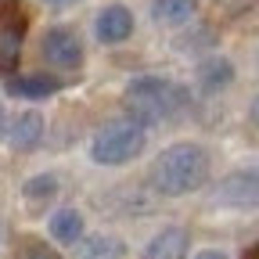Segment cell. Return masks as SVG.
Segmentation results:
<instances>
[{
  "label": "cell",
  "instance_id": "10",
  "mask_svg": "<svg viewBox=\"0 0 259 259\" xmlns=\"http://www.w3.org/2000/svg\"><path fill=\"white\" fill-rule=\"evenodd\" d=\"M194 79H198V87L205 90V94H216V90H223V87H231V79H234V65L227 61V58H205L202 65H198V72H194Z\"/></svg>",
  "mask_w": 259,
  "mask_h": 259
},
{
  "label": "cell",
  "instance_id": "7",
  "mask_svg": "<svg viewBox=\"0 0 259 259\" xmlns=\"http://www.w3.org/2000/svg\"><path fill=\"white\" fill-rule=\"evenodd\" d=\"M44 141V115L40 112H18L8 126V144L15 151H32Z\"/></svg>",
  "mask_w": 259,
  "mask_h": 259
},
{
  "label": "cell",
  "instance_id": "1",
  "mask_svg": "<svg viewBox=\"0 0 259 259\" xmlns=\"http://www.w3.org/2000/svg\"><path fill=\"white\" fill-rule=\"evenodd\" d=\"M209 180V155L198 144H173L166 148L155 166H151V184L158 194H169V198H180V194L198 191Z\"/></svg>",
  "mask_w": 259,
  "mask_h": 259
},
{
  "label": "cell",
  "instance_id": "8",
  "mask_svg": "<svg viewBox=\"0 0 259 259\" xmlns=\"http://www.w3.org/2000/svg\"><path fill=\"white\" fill-rule=\"evenodd\" d=\"M22 32H25V18L15 11L4 15V22H0V72H11L18 65V54H22Z\"/></svg>",
  "mask_w": 259,
  "mask_h": 259
},
{
  "label": "cell",
  "instance_id": "9",
  "mask_svg": "<svg viewBox=\"0 0 259 259\" xmlns=\"http://www.w3.org/2000/svg\"><path fill=\"white\" fill-rule=\"evenodd\" d=\"M187 231L184 227H162V231L148 241L144 259H184L187 255Z\"/></svg>",
  "mask_w": 259,
  "mask_h": 259
},
{
  "label": "cell",
  "instance_id": "3",
  "mask_svg": "<svg viewBox=\"0 0 259 259\" xmlns=\"http://www.w3.org/2000/svg\"><path fill=\"white\" fill-rule=\"evenodd\" d=\"M148 144V134H144V122L137 119H119V122H108L94 134L90 141V158L97 166H126L134 162Z\"/></svg>",
  "mask_w": 259,
  "mask_h": 259
},
{
  "label": "cell",
  "instance_id": "12",
  "mask_svg": "<svg viewBox=\"0 0 259 259\" xmlns=\"http://www.w3.org/2000/svg\"><path fill=\"white\" fill-rule=\"evenodd\" d=\"M51 234H54V241H61V245H76V241L83 238V216H79L76 209H58V212L51 216Z\"/></svg>",
  "mask_w": 259,
  "mask_h": 259
},
{
  "label": "cell",
  "instance_id": "20",
  "mask_svg": "<svg viewBox=\"0 0 259 259\" xmlns=\"http://www.w3.org/2000/svg\"><path fill=\"white\" fill-rule=\"evenodd\" d=\"M0 137H4V101H0Z\"/></svg>",
  "mask_w": 259,
  "mask_h": 259
},
{
  "label": "cell",
  "instance_id": "2",
  "mask_svg": "<svg viewBox=\"0 0 259 259\" xmlns=\"http://www.w3.org/2000/svg\"><path fill=\"white\" fill-rule=\"evenodd\" d=\"M122 101H126L130 115H134L137 122L151 126V122L173 119L184 108V101H187V90L177 87L173 79H162V76H137L126 87Z\"/></svg>",
  "mask_w": 259,
  "mask_h": 259
},
{
  "label": "cell",
  "instance_id": "4",
  "mask_svg": "<svg viewBox=\"0 0 259 259\" xmlns=\"http://www.w3.org/2000/svg\"><path fill=\"white\" fill-rule=\"evenodd\" d=\"M40 51H44V61H51L54 69H76V65L83 61V44H79V36H76L72 29H65V25L44 32Z\"/></svg>",
  "mask_w": 259,
  "mask_h": 259
},
{
  "label": "cell",
  "instance_id": "13",
  "mask_svg": "<svg viewBox=\"0 0 259 259\" xmlns=\"http://www.w3.org/2000/svg\"><path fill=\"white\" fill-rule=\"evenodd\" d=\"M122 255H126V245L112 234H97L79 245V259H122Z\"/></svg>",
  "mask_w": 259,
  "mask_h": 259
},
{
  "label": "cell",
  "instance_id": "18",
  "mask_svg": "<svg viewBox=\"0 0 259 259\" xmlns=\"http://www.w3.org/2000/svg\"><path fill=\"white\" fill-rule=\"evenodd\" d=\"M51 8H72V4H79V0H47Z\"/></svg>",
  "mask_w": 259,
  "mask_h": 259
},
{
  "label": "cell",
  "instance_id": "14",
  "mask_svg": "<svg viewBox=\"0 0 259 259\" xmlns=\"http://www.w3.org/2000/svg\"><path fill=\"white\" fill-rule=\"evenodd\" d=\"M22 194H25L29 209H44V205L54 198V194H58V180H54L51 173H44V177H32V180H25Z\"/></svg>",
  "mask_w": 259,
  "mask_h": 259
},
{
  "label": "cell",
  "instance_id": "5",
  "mask_svg": "<svg viewBox=\"0 0 259 259\" xmlns=\"http://www.w3.org/2000/svg\"><path fill=\"white\" fill-rule=\"evenodd\" d=\"M216 198L223 205H234V209H255L259 205V177L255 173H234L227 177L216 191Z\"/></svg>",
  "mask_w": 259,
  "mask_h": 259
},
{
  "label": "cell",
  "instance_id": "15",
  "mask_svg": "<svg viewBox=\"0 0 259 259\" xmlns=\"http://www.w3.org/2000/svg\"><path fill=\"white\" fill-rule=\"evenodd\" d=\"M58 87H61V79H54V76H18V79H11V94H18V97H47Z\"/></svg>",
  "mask_w": 259,
  "mask_h": 259
},
{
  "label": "cell",
  "instance_id": "19",
  "mask_svg": "<svg viewBox=\"0 0 259 259\" xmlns=\"http://www.w3.org/2000/svg\"><path fill=\"white\" fill-rule=\"evenodd\" d=\"M252 122L259 126V97H255V101H252Z\"/></svg>",
  "mask_w": 259,
  "mask_h": 259
},
{
  "label": "cell",
  "instance_id": "21",
  "mask_svg": "<svg viewBox=\"0 0 259 259\" xmlns=\"http://www.w3.org/2000/svg\"><path fill=\"white\" fill-rule=\"evenodd\" d=\"M245 259H259V245H255V248H248V255H245Z\"/></svg>",
  "mask_w": 259,
  "mask_h": 259
},
{
  "label": "cell",
  "instance_id": "11",
  "mask_svg": "<svg viewBox=\"0 0 259 259\" xmlns=\"http://www.w3.org/2000/svg\"><path fill=\"white\" fill-rule=\"evenodd\" d=\"M198 0H151V18L158 25H184L194 18Z\"/></svg>",
  "mask_w": 259,
  "mask_h": 259
},
{
  "label": "cell",
  "instance_id": "16",
  "mask_svg": "<svg viewBox=\"0 0 259 259\" xmlns=\"http://www.w3.org/2000/svg\"><path fill=\"white\" fill-rule=\"evenodd\" d=\"M25 259H61V255H58L54 248H47L44 241H32V245H29V252H25Z\"/></svg>",
  "mask_w": 259,
  "mask_h": 259
},
{
  "label": "cell",
  "instance_id": "6",
  "mask_svg": "<svg viewBox=\"0 0 259 259\" xmlns=\"http://www.w3.org/2000/svg\"><path fill=\"white\" fill-rule=\"evenodd\" d=\"M94 32H97L101 44H122V40H130V32H134V15L122 4H108L105 11H97Z\"/></svg>",
  "mask_w": 259,
  "mask_h": 259
},
{
  "label": "cell",
  "instance_id": "17",
  "mask_svg": "<svg viewBox=\"0 0 259 259\" xmlns=\"http://www.w3.org/2000/svg\"><path fill=\"white\" fill-rule=\"evenodd\" d=\"M198 259H227V255H223V252H216V248H205Z\"/></svg>",
  "mask_w": 259,
  "mask_h": 259
}]
</instances>
